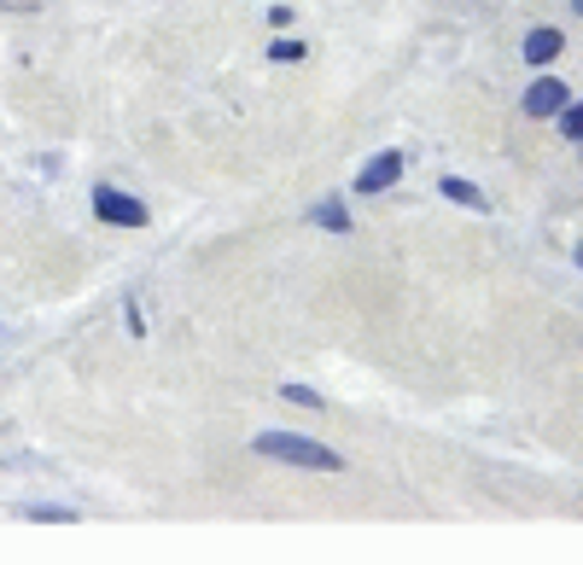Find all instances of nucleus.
Masks as SVG:
<instances>
[{
  "mask_svg": "<svg viewBox=\"0 0 583 565\" xmlns=\"http://www.w3.org/2000/svg\"><path fill=\"white\" fill-rule=\"evenodd\" d=\"M560 47H566V41H560V29H548V24H543V29H531V36H525V59H531V64H548V59L560 53Z\"/></svg>",
  "mask_w": 583,
  "mask_h": 565,
  "instance_id": "nucleus-5",
  "label": "nucleus"
},
{
  "mask_svg": "<svg viewBox=\"0 0 583 565\" xmlns=\"http://www.w3.org/2000/svg\"><path fill=\"white\" fill-rule=\"evenodd\" d=\"M251 449L263 460H281V467H310V472H338V467H345L328 443L291 437V432H263V437H251Z\"/></svg>",
  "mask_w": 583,
  "mask_h": 565,
  "instance_id": "nucleus-1",
  "label": "nucleus"
},
{
  "mask_svg": "<svg viewBox=\"0 0 583 565\" xmlns=\"http://www.w3.org/2000/svg\"><path fill=\"white\" fill-rule=\"evenodd\" d=\"M269 53H274V59H281V64H291V59H304V41H274V47H269Z\"/></svg>",
  "mask_w": 583,
  "mask_h": 565,
  "instance_id": "nucleus-10",
  "label": "nucleus"
},
{
  "mask_svg": "<svg viewBox=\"0 0 583 565\" xmlns=\"http://www.w3.org/2000/svg\"><path fill=\"white\" fill-rule=\"evenodd\" d=\"M94 216L111 221V228H146V204L117 193V187H94Z\"/></svg>",
  "mask_w": 583,
  "mask_h": 565,
  "instance_id": "nucleus-2",
  "label": "nucleus"
},
{
  "mask_svg": "<svg viewBox=\"0 0 583 565\" xmlns=\"http://www.w3.org/2000/svg\"><path fill=\"white\" fill-rule=\"evenodd\" d=\"M578 268H583V239H578Z\"/></svg>",
  "mask_w": 583,
  "mask_h": 565,
  "instance_id": "nucleus-12",
  "label": "nucleus"
},
{
  "mask_svg": "<svg viewBox=\"0 0 583 565\" xmlns=\"http://www.w3.org/2000/svg\"><path fill=\"white\" fill-rule=\"evenodd\" d=\"M566 99H572V88H566L560 76H537L525 88V117H560Z\"/></svg>",
  "mask_w": 583,
  "mask_h": 565,
  "instance_id": "nucleus-3",
  "label": "nucleus"
},
{
  "mask_svg": "<svg viewBox=\"0 0 583 565\" xmlns=\"http://www.w3.org/2000/svg\"><path fill=\"white\" fill-rule=\"evenodd\" d=\"M560 134L566 141H583V106H572V99L560 106Z\"/></svg>",
  "mask_w": 583,
  "mask_h": 565,
  "instance_id": "nucleus-8",
  "label": "nucleus"
},
{
  "mask_svg": "<svg viewBox=\"0 0 583 565\" xmlns=\"http://www.w3.org/2000/svg\"><path fill=\"white\" fill-rule=\"evenodd\" d=\"M438 193H443V199H455V204H473V211H490V199L478 193L473 181H461V176H443V181H438Z\"/></svg>",
  "mask_w": 583,
  "mask_h": 565,
  "instance_id": "nucleus-6",
  "label": "nucleus"
},
{
  "mask_svg": "<svg viewBox=\"0 0 583 565\" xmlns=\"http://www.w3.org/2000/svg\"><path fill=\"white\" fill-rule=\"evenodd\" d=\"M572 12H578V19H583V0H572Z\"/></svg>",
  "mask_w": 583,
  "mask_h": 565,
  "instance_id": "nucleus-11",
  "label": "nucleus"
},
{
  "mask_svg": "<svg viewBox=\"0 0 583 565\" xmlns=\"http://www.w3.org/2000/svg\"><path fill=\"white\" fill-rule=\"evenodd\" d=\"M286 402H298V408H321V397L310 385H286Z\"/></svg>",
  "mask_w": 583,
  "mask_h": 565,
  "instance_id": "nucleus-9",
  "label": "nucleus"
},
{
  "mask_svg": "<svg viewBox=\"0 0 583 565\" xmlns=\"http://www.w3.org/2000/svg\"><path fill=\"white\" fill-rule=\"evenodd\" d=\"M397 176H403V152H373L362 164V176H356V187L362 193H385V187H397Z\"/></svg>",
  "mask_w": 583,
  "mask_h": 565,
  "instance_id": "nucleus-4",
  "label": "nucleus"
},
{
  "mask_svg": "<svg viewBox=\"0 0 583 565\" xmlns=\"http://www.w3.org/2000/svg\"><path fill=\"white\" fill-rule=\"evenodd\" d=\"M310 221H316V228H328V233H350V216H345V204H338V199H321L310 211Z\"/></svg>",
  "mask_w": 583,
  "mask_h": 565,
  "instance_id": "nucleus-7",
  "label": "nucleus"
}]
</instances>
